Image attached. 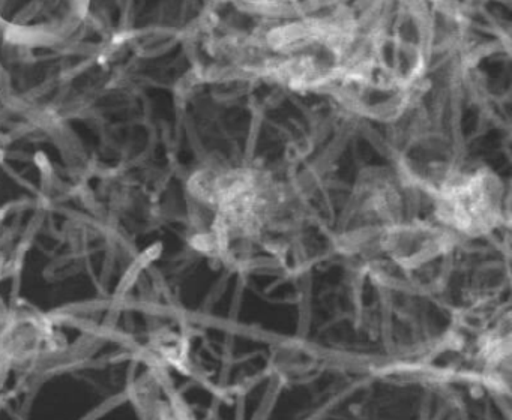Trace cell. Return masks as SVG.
<instances>
[{
    "mask_svg": "<svg viewBox=\"0 0 512 420\" xmlns=\"http://www.w3.org/2000/svg\"><path fill=\"white\" fill-rule=\"evenodd\" d=\"M407 188L400 174H362L341 219L343 251L368 257L382 254L389 234L407 219Z\"/></svg>",
    "mask_w": 512,
    "mask_h": 420,
    "instance_id": "1",
    "label": "cell"
},
{
    "mask_svg": "<svg viewBox=\"0 0 512 420\" xmlns=\"http://www.w3.org/2000/svg\"><path fill=\"white\" fill-rule=\"evenodd\" d=\"M431 200L434 218L458 237L484 236L499 227L505 216L502 182L485 168H464Z\"/></svg>",
    "mask_w": 512,
    "mask_h": 420,
    "instance_id": "2",
    "label": "cell"
},
{
    "mask_svg": "<svg viewBox=\"0 0 512 420\" xmlns=\"http://www.w3.org/2000/svg\"><path fill=\"white\" fill-rule=\"evenodd\" d=\"M70 0H0V21L16 30H46L64 18Z\"/></svg>",
    "mask_w": 512,
    "mask_h": 420,
    "instance_id": "3",
    "label": "cell"
}]
</instances>
